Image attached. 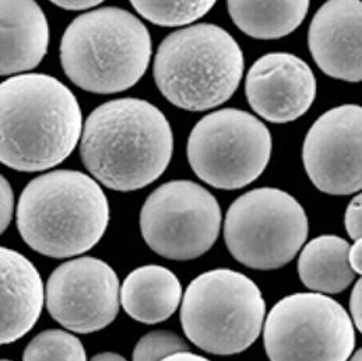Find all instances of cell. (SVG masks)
Wrapping results in <instances>:
<instances>
[{
    "label": "cell",
    "instance_id": "6da1fadb",
    "mask_svg": "<svg viewBox=\"0 0 362 361\" xmlns=\"http://www.w3.org/2000/svg\"><path fill=\"white\" fill-rule=\"evenodd\" d=\"M83 115L58 79L18 74L0 83V163L21 173L57 167L76 149Z\"/></svg>",
    "mask_w": 362,
    "mask_h": 361
},
{
    "label": "cell",
    "instance_id": "7a4b0ae2",
    "mask_svg": "<svg viewBox=\"0 0 362 361\" xmlns=\"http://www.w3.org/2000/svg\"><path fill=\"white\" fill-rule=\"evenodd\" d=\"M80 139L88 173L119 192L137 190L158 180L174 151L170 122L156 105L140 98H118L95 108Z\"/></svg>",
    "mask_w": 362,
    "mask_h": 361
},
{
    "label": "cell",
    "instance_id": "3957f363",
    "mask_svg": "<svg viewBox=\"0 0 362 361\" xmlns=\"http://www.w3.org/2000/svg\"><path fill=\"white\" fill-rule=\"evenodd\" d=\"M110 203L97 180L74 170H57L31 180L17 205L24 242L49 258L84 253L103 240Z\"/></svg>",
    "mask_w": 362,
    "mask_h": 361
},
{
    "label": "cell",
    "instance_id": "277c9868",
    "mask_svg": "<svg viewBox=\"0 0 362 361\" xmlns=\"http://www.w3.org/2000/svg\"><path fill=\"white\" fill-rule=\"evenodd\" d=\"M151 52L147 27L119 7H101L78 16L62 37L66 76L94 94H115L133 87L147 71Z\"/></svg>",
    "mask_w": 362,
    "mask_h": 361
},
{
    "label": "cell",
    "instance_id": "5b68a950",
    "mask_svg": "<svg viewBox=\"0 0 362 361\" xmlns=\"http://www.w3.org/2000/svg\"><path fill=\"white\" fill-rule=\"evenodd\" d=\"M153 71L158 90L173 105L199 113L234 96L243 74V54L220 25L196 24L165 37Z\"/></svg>",
    "mask_w": 362,
    "mask_h": 361
},
{
    "label": "cell",
    "instance_id": "8992f818",
    "mask_svg": "<svg viewBox=\"0 0 362 361\" xmlns=\"http://www.w3.org/2000/svg\"><path fill=\"white\" fill-rule=\"evenodd\" d=\"M266 302L257 285L233 269L202 273L182 299L181 325L199 349L231 356L249 349L262 333Z\"/></svg>",
    "mask_w": 362,
    "mask_h": 361
},
{
    "label": "cell",
    "instance_id": "52a82bcc",
    "mask_svg": "<svg viewBox=\"0 0 362 361\" xmlns=\"http://www.w3.org/2000/svg\"><path fill=\"white\" fill-rule=\"evenodd\" d=\"M309 224L301 203L277 188H257L230 206L224 240L230 253L256 270L290 263L308 239Z\"/></svg>",
    "mask_w": 362,
    "mask_h": 361
},
{
    "label": "cell",
    "instance_id": "ba28073f",
    "mask_svg": "<svg viewBox=\"0 0 362 361\" xmlns=\"http://www.w3.org/2000/svg\"><path fill=\"white\" fill-rule=\"evenodd\" d=\"M272 133L252 114L224 108L199 120L187 140L193 173L217 189H241L257 180L272 157Z\"/></svg>",
    "mask_w": 362,
    "mask_h": 361
},
{
    "label": "cell",
    "instance_id": "9c48e42d",
    "mask_svg": "<svg viewBox=\"0 0 362 361\" xmlns=\"http://www.w3.org/2000/svg\"><path fill=\"white\" fill-rule=\"evenodd\" d=\"M349 312L320 293H296L279 301L263 323L270 361H347L356 348Z\"/></svg>",
    "mask_w": 362,
    "mask_h": 361
},
{
    "label": "cell",
    "instance_id": "30bf717a",
    "mask_svg": "<svg viewBox=\"0 0 362 361\" xmlns=\"http://www.w3.org/2000/svg\"><path fill=\"white\" fill-rule=\"evenodd\" d=\"M221 209L211 192L193 180H171L146 199L140 230L146 243L163 258L192 260L218 239Z\"/></svg>",
    "mask_w": 362,
    "mask_h": 361
},
{
    "label": "cell",
    "instance_id": "8fae6325",
    "mask_svg": "<svg viewBox=\"0 0 362 361\" xmlns=\"http://www.w3.org/2000/svg\"><path fill=\"white\" fill-rule=\"evenodd\" d=\"M119 279L104 260L83 256L59 265L47 283V308L63 328L76 333L98 332L119 311Z\"/></svg>",
    "mask_w": 362,
    "mask_h": 361
},
{
    "label": "cell",
    "instance_id": "7c38bea8",
    "mask_svg": "<svg viewBox=\"0 0 362 361\" xmlns=\"http://www.w3.org/2000/svg\"><path fill=\"white\" fill-rule=\"evenodd\" d=\"M362 110L336 107L310 126L302 146V163L312 183L333 196L361 190Z\"/></svg>",
    "mask_w": 362,
    "mask_h": 361
},
{
    "label": "cell",
    "instance_id": "4fadbf2b",
    "mask_svg": "<svg viewBox=\"0 0 362 361\" xmlns=\"http://www.w3.org/2000/svg\"><path fill=\"white\" fill-rule=\"evenodd\" d=\"M245 94L250 108L272 123L301 118L316 97V79L301 58L274 52L256 60L245 79Z\"/></svg>",
    "mask_w": 362,
    "mask_h": 361
},
{
    "label": "cell",
    "instance_id": "5bb4252c",
    "mask_svg": "<svg viewBox=\"0 0 362 361\" xmlns=\"http://www.w3.org/2000/svg\"><path fill=\"white\" fill-rule=\"evenodd\" d=\"M361 18L358 0L326 1L313 16L308 33L309 51L327 76L361 83Z\"/></svg>",
    "mask_w": 362,
    "mask_h": 361
},
{
    "label": "cell",
    "instance_id": "9a60e30c",
    "mask_svg": "<svg viewBox=\"0 0 362 361\" xmlns=\"http://www.w3.org/2000/svg\"><path fill=\"white\" fill-rule=\"evenodd\" d=\"M44 299L37 268L20 252L0 246V346L17 342L35 326Z\"/></svg>",
    "mask_w": 362,
    "mask_h": 361
},
{
    "label": "cell",
    "instance_id": "2e32d148",
    "mask_svg": "<svg viewBox=\"0 0 362 361\" xmlns=\"http://www.w3.org/2000/svg\"><path fill=\"white\" fill-rule=\"evenodd\" d=\"M49 47V25L38 3L0 0V76L35 69Z\"/></svg>",
    "mask_w": 362,
    "mask_h": 361
},
{
    "label": "cell",
    "instance_id": "e0dca14e",
    "mask_svg": "<svg viewBox=\"0 0 362 361\" xmlns=\"http://www.w3.org/2000/svg\"><path fill=\"white\" fill-rule=\"evenodd\" d=\"M119 299L132 319L156 325L167 321L178 309L182 300L181 282L164 266H140L124 279Z\"/></svg>",
    "mask_w": 362,
    "mask_h": 361
},
{
    "label": "cell",
    "instance_id": "ac0fdd59",
    "mask_svg": "<svg viewBox=\"0 0 362 361\" xmlns=\"http://www.w3.org/2000/svg\"><path fill=\"white\" fill-rule=\"evenodd\" d=\"M349 248V241L337 236H320L309 241L298 259L303 286L320 294H337L349 289L356 277L347 259Z\"/></svg>",
    "mask_w": 362,
    "mask_h": 361
},
{
    "label": "cell",
    "instance_id": "d6986e66",
    "mask_svg": "<svg viewBox=\"0 0 362 361\" xmlns=\"http://www.w3.org/2000/svg\"><path fill=\"white\" fill-rule=\"evenodd\" d=\"M309 1H241L230 0L228 13L234 24L256 40H279L294 33L305 20Z\"/></svg>",
    "mask_w": 362,
    "mask_h": 361
},
{
    "label": "cell",
    "instance_id": "ffe728a7",
    "mask_svg": "<svg viewBox=\"0 0 362 361\" xmlns=\"http://www.w3.org/2000/svg\"><path fill=\"white\" fill-rule=\"evenodd\" d=\"M23 361H87V355L77 336L62 329H49L27 345Z\"/></svg>",
    "mask_w": 362,
    "mask_h": 361
},
{
    "label": "cell",
    "instance_id": "44dd1931",
    "mask_svg": "<svg viewBox=\"0 0 362 361\" xmlns=\"http://www.w3.org/2000/svg\"><path fill=\"white\" fill-rule=\"evenodd\" d=\"M134 10L160 27H181L204 17L216 1H132Z\"/></svg>",
    "mask_w": 362,
    "mask_h": 361
},
{
    "label": "cell",
    "instance_id": "7402d4cb",
    "mask_svg": "<svg viewBox=\"0 0 362 361\" xmlns=\"http://www.w3.org/2000/svg\"><path fill=\"white\" fill-rule=\"evenodd\" d=\"M187 343L174 332L153 331L146 333L134 346L133 361H161L174 353L186 352Z\"/></svg>",
    "mask_w": 362,
    "mask_h": 361
},
{
    "label": "cell",
    "instance_id": "603a6c76",
    "mask_svg": "<svg viewBox=\"0 0 362 361\" xmlns=\"http://www.w3.org/2000/svg\"><path fill=\"white\" fill-rule=\"evenodd\" d=\"M14 210V193L13 189L1 174H0V236L8 227Z\"/></svg>",
    "mask_w": 362,
    "mask_h": 361
},
{
    "label": "cell",
    "instance_id": "cb8c5ba5",
    "mask_svg": "<svg viewBox=\"0 0 362 361\" xmlns=\"http://www.w3.org/2000/svg\"><path fill=\"white\" fill-rule=\"evenodd\" d=\"M361 193L356 195L354 199L350 202L347 210H346V217H344V224L347 234L351 240H361Z\"/></svg>",
    "mask_w": 362,
    "mask_h": 361
},
{
    "label": "cell",
    "instance_id": "d4e9b609",
    "mask_svg": "<svg viewBox=\"0 0 362 361\" xmlns=\"http://www.w3.org/2000/svg\"><path fill=\"white\" fill-rule=\"evenodd\" d=\"M361 279L356 283L353 293H351V299H350V314H351V321L356 329H358L360 332L362 331L361 323Z\"/></svg>",
    "mask_w": 362,
    "mask_h": 361
},
{
    "label": "cell",
    "instance_id": "484cf974",
    "mask_svg": "<svg viewBox=\"0 0 362 361\" xmlns=\"http://www.w3.org/2000/svg\"><path fill=\"white\" fill-rule=\"evenodd\" d=\"M362 240H356L353 245H350L349 248V253H347V259H349V265L351 268V270L356 275H361L362 273Z\"/></svg>",
    "mask_w": 362,
    "mask_h": 361
},
{
    "label": "cell",
    "instance_id": "4316f807",
    "mask_svg": "<svg viewBox=\"0 0 362 361\" xmlns=\"http://www.w3.org/2000/svg\"><path fill=\"white\" fill-rule=\"evenodd\" d=\"M103 1L101 0H69V1H62V0H54L52 4L64 8V10H87L100 6Z\"/></svg>",
    "mask_w": 362,
    "mask_h": 361
},
{
    "label": "cell",
    "instance_id": "83f0119b",
    "mask_svg": "<svg viewBox=\"0 0 362 361\" xmlns=\"http://www.w3.org/2000/svg\"><path fill=\"white\" fill-rule=\"evenodd\" d=\"M161 361H210L203 356H199L196 353H192L189 350L186 352H178V353H174L165 359H163Z\"/></svg>",
    "mask_w": 362,
    "mask_h": 361
},
{
    "label": "cell",
    "instance_id": "f1b7e54d",
    "mask_svg": "<svg viewBox=\"0 0 362 361\" xmlns=\"http://www.w3.org/2000/svg\"><path fill=\"white\" fill-rule=\"evenodd\" d=\"M90 361H127L124 357H122L118 353H112V352H104L100 355H95Z\"/></svg>",
    "mask_w": 362,
    "mask_h": 361
},
{
    "label": "cell",
    "instance_id": "f546056e",
    "mask_svg": "<svg viewBox=\"0 0 362 361\" xmlns=\"http://www.w3.org/2000/svg\"><path fill=\"white\" fill-rule=\"evenodd\" d=\"M362 350L360 349V350H357L353 356H351V359L350 360L347 361H362Z\"/></svg>",
    "mask_w": 362,
    "mask_h": 361
},
{
    "label": "cell",
    "instance_id": "4dcf8cb0",
    "mask_svg": "<svg viewBox=\"0 0 362 361\" xmlns=\"http://www.w3.org/2000/svg\"><path fill=\"white\" fill-rule=\"evenodd\" d=\"M0 361H11V360H4V359H0Z\"/></svg>",
    "mask_w": 362,
    "mask_h": 361
}]
</instances>
